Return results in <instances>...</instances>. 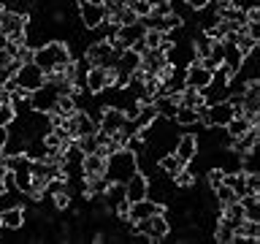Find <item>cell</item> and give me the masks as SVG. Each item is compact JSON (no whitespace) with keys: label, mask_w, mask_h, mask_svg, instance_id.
<instances>
[{"label":"cell","mask_w":260,"mask_h":244,"mask_svg":"<svg viewBox=\"0 0 260 244\" xmlns=\"http://www.w3.org/2000/svg\"><path fill=\"white\" fill-rule=\"evenodd\" d=\"M174 119H176V125H184V128H190L198 122V109H190V106H179L176 114H174Z\"/></svg>","instance_id":"cell-23"},{"label":"cell","mask_w":260,"mask_h":244,"mask_svg":"<svg viewBox=\"0 0 260 244\" xmlns=\"http://www.w3.org/2000/svg\"><path fill=\"white\" fill-rule=\"evenodd\" d=\"M84 57L92 65H101V68H114V65H117L119 52L114 49V41H95V44L87 46Z\"/></svg>","instance_id":"cell-3"},{"label":"cell","mask_w":260,"mask_h":244,"mask_svg":"<svg viewBox=\"0 0 260 244\" xmlns=\"http://www.w3.org/2000/svg\"><path fill=\"white\" fill-rule=\"evenodd\" d=\"M76 146H79V149L84 152V155H92V152H98V146H101V144H98V133L79 136V138H76Z\"/></svg>","instance_id":"cell-25"},{"label":"cell","mask_w":260,"mask_h":244,"mask_svg":"<svg viewBox=\"0 0 260 244\" xmlns=\"http://www.w3.org/2000/svg\"><path fill=\"white\" fill-rule=\"evenodd\" d=\"M73 111H76V98L73 95H60L52 106V114H60V117H65V119H68Z\"/></svg>","instance_id":"cell-19"},{"label":"cell","mask_w":260,"mask_h":244,"mask_svg":"<svg viewBox=\"0 0 260 244\" xmlns=\"http://www.w3.org/2000/svg\"><path fill=\"white\" fill-rule=\"evenodd\" d=\"M0 93H3V81H0Z\"/></svg>","instance_id":"cell-39"},{"label":"cell","mask_w":260,"mask_h":244,"mask_svg":"<svg viewBox=\"0 0 260 244\" xmlns=\"http://www.w3.org/2000/svg\"><path fill=\"white\" fill-rule=\"evenodd\" d=\"M141 38H144V24L141 22H136V24H119L117 33H114V49H117V52L130 49V46H136Z\"/></svg>","instance_id":"cell-8"},{"label":"cell","mask_w":260,"mask_h":244,"mask_svg":"<svg viewBox=\"0 0 260 244\" xmlns=\"http://www.w3.org/2000/svg\"><path fill=\"white\" fill-rule=\"evenodd\" d=\"M206 179H209V187L214 190L219 182H225V171L219 168V166H211V168H209V174H206Z\"/></svg>","instance_id":"cell-30"},{"label":"cell","mask_w":260,"mask_h":244,"mask_svg":"<svg viewBox=\"0 0 260 244\" xmlns=\"http://www.w3.org/2000/svg\"><path fill=\"white\" fill-rule=\"evenodd\" d=\"M231 6H233V8H239V11H247V8L257 6V0H231Z\"/></svg>","instance_id":"cell-34"},{"label":"cell","mask_w":260,"mask_h":244,"mask_svg":"<svg viewBox=\"0 0 260 244\" xmlns=\"http://www.w3.org/2000/svg\"><path fill=\"white\" fill-rule=\"evenodd\" d=\"M257 171H252V174H247V193H255L257 195Z\"/></svg>","instance_id":"cell-33"},{"label":"cell","mask_w":260,"mask_h":244,"mask_svg":"<svg viewBox=\"0 0 260 244\" xmlns=\"http://www.w3.org/2000/svg\"><path fill=\"white\" fill-rule=\"evenodd\" d=\"M6 174H8V171L0 166V195H6Z\"/></svg>","instance_id":"cell-36"},{"label":"cell","mask_w":260,"mask_h":244,"mask_svg":"<svg viewBox=\"0 0 260 244\" xmlns=\"http://www.w3.org/2000/svg\"><path fill=\"white\" fill-rule=\"evenodd\" d=\"M179 106H190V109H201L203 103V93L201 89H192V87H184L182 93H179Z\"/></svg>","instance_id":"cell-18"},{"label":"cell","mask_w":260,"mask_h":244,"mask_svg":"<svg viewBox=\"0 0 260 244\" xmlns=\"http://www.w3.org/2000/svg\"><path fill=\"white\" fill-rule=\"evenodd\" d=\"M71 60H73L71 49L62 41H46L44 46H36V52H32V63L44 71V76H49V73H62V68Z\"/></svg>","instance_id":"cell-1"},{"label":"cell","mask_w":260,"mask_h":244,"mask_svg":"<svg viewBox=\"0 0 260 244\" xmlns=\"http://www.w3.org/2000/svg\"><path fill=\"white\" fill-rule=\"evenodd\" d=\"M103 168H106V158H101L98 152L84 155V158H81V176H84V179L103 176Z\"/></svg>","instance_id":"cell-17"},{"label":"cell","mask_w":260,"mask_h":244,"mask_svg":"<svg viewBox=\"0 0 260 244\" xmlns=\"http://www.w3.org/2000/svg\"><path fill=\"white\" fill-rule=\"evenodd\" d=\"M136 171H138V155L133 149H127V146H122V149L111 152L109 158H106L103 176H106V182H122L125 185Z\"/></svg>","instance_id":"cell-2"},{"label":"cell","mask_w":260,"mask_h":244,"mask_svg":"<svg viewBox=\"0 0 260 244\" xmlns=\"http://www.w3.org/2000/svg\"><path fill=\"white\" fill-rule=\"evenodd\" d=\"M6 138H8V128H0V155L6 149Z\"/></svg>","instance_id":"cell-37"},{"label":"cell","mask_w":260,"mask_h":244,"mask_svg":"<svg viewBox=\"0 0 260 244\" xmlns=\"http://www.w3.org/2000/svg\"><path fill=\"white\" fill-rule=\"evenodd\" d=\"M236 236H244V239H249V241H257L260 239V225H257V220H249V217H244L239 228H236Z\"/></svg>","instance_id":"cell-20"},{"label":"cell","mask_w":260,"mask_h":244,"mask_svg":"<svg viewBox=\"0 0 260 244\" xmlns=\"http://www.w3.org/2000/svg\"><path fill=\"white\" fill-rule=\"evenodd\" d=\"M79 16H81V24H84L87 30H95L106 24V8L103 3H89V0H79Z\"/></svg>","instance_id":"cell-7"},{"label":"cell","mask_w":260,"mask_h":244,"mask_svg":"<svg viewBox=\"0 0 260 244\" xmlns=\"http://www.w3.org/2000/svg\"><path fill=\"white\" fill-rule=\"evenodd\" d=\"M236 46H239V52H241V54H249V52H255L257 38L247 36V33H239V41H236Z\"/></svg>","instance_id":"cell-27"},{"label":"cell","mask_w":260,"mask_h":244,"mask_svg":"<svg viewBox=\"0 0 260 244\" xmlns=\"http://www.w3.org/2000/svg\"><path fill=\"white\" fill-rule=\"evenodd\" d=\"M125 111L122 109H114V106H109V109H103V117H101V125H98V130H103V133H117V130L125 125Z\"/></svg>","instance_id":"cell-14"},{"label":"cell","mask_w":260,"mask_h":244,"mask_svg":"<svg viewBox=\"0 0 260 244\" xmlns=\"http://www.w3.org/2000/svg\"><path fill=\"white\" fill-rule=\"evenodd\" d=\"M54 209H68L71 206V187H60V190H54Z\"/></svg>","instance_id":"cell-28"},{"label":"cell","mask_w":260,"mask_h":244,"mask_svg":"<svg viewBox=\"0 0 260 244\" xmlns=\"http://www.w3.org/2000/svg\"><path fill=\"white\" fill-rule=\"evenodd\" d=\"M160 211H166V206H162V203L152 201V198H141V201L130 203L127 220H130V223H138V220H146V217H152V215H160Z\"/></svg>","instance_id":"cell-10"},{"label":"cell","mask_w":260,"mask_h":244,"mask_svg":"<svg viewBox=\"0 0 260 244\" xmlns=\"http://www.w3.org/2000/svg\"><path fill=\"white\" fill-rule=\"evenodd\" d=\"M249 128H252V122H249L247 117H244V114H239V117H233V119L225 125V130H228V136H231V138H239L241 133H247Z\"/></svg>","instance_id":"cell-22"},{"label":"cell","mask_w":260,"mask_h":244,"mask_svg":"<svg viewBox=\"0 0 260 244\" xmlns=\"http://www.w3.org/2000/svg\"><path fill=\"white\" fill-rule=\"evenodd\" d=\"M130 8L136 11L138 19H141V16H146V14H152V6H149V3H144V0H136V3L130 6Z\"/></svg>","instance_id":"cell-32"},{"label":"cell","mask_w":260,"mask_h":244,"mask_svg":"<svg viewBox=\"0 0 260 244\" xmlns=\"http://www.w3.org/2000/svg\"><path fill=\"white\" fill-rule=\"evenodd\" d=\"M157 166H160L162 171H166L168 176H176L179 171H182V168L187 166V163H182V160H179L174 152H168V155H162V158H160V163H157Z\"/></svg>","instance_id":"cell-21"},{"label":"cell","mask_w":260,"mask_h":244,"mask_svg":"<svg viewBox=\"0 0 260 244\" xmlns=\"http://www.w3.org/2000/svg\"><path fill=\"white\" fill-rule=\"evenodd\" d=\"M233 228L228 225V223H222V220H217V228H214V239L219 241V244H231L233 241Z\"/></svg>","instance_id":"cell-26"},{"label":"cell","mask_w":260,"mask_h":244,"mask_svg":"<svg viewBox=\"0 0 260 244\" xmlns=\"http://www.w3.org/2000/svg\"><path fill=\"white\" fill-rule=\"evenodd\" d=\"M182 81H184V87L203 89V87H209V81H211V71H209V68H203L201 60H195V63H190V65L184 68Z\"/></svg>","instance_id":"cell-9"},{"label":"cell","mask_w":260,"mask_h":244,"mask_svg":"<svg viewBox=\"0 0 260 244\" xmlns=\"http://www.w3.org/2000/svg\"><path fill=\"white\" fill-rule=\"evenodd\" d=\"M174 155L182 163H190V160H195V155H198V138L195 136H179L176 138V144H174Z\"/></svg>","instance_id":"cell-15"},{"label":"cell","mask_w":260,"mask_h":244,"mask_svg":"<svg viewBox=\"0 0 260 244\" xmlns=\"http://www.w3.org/2000/svg\"><path fill=\"white\" fill-rule=\"evenodd\" d=\"M6 14V8H3V3H0V16H3Z\"/></svg>","instance_id":"cell-38"},{"label":"cell","mask_w":260,"mask_h":244,"mask_svg":"<svg viewBox=\"0 0 260 244\" xmlns=\"http://www.w3.org/2000/svg\"><path fill=\"white\" fill-rule=\"evenodd\" d=\"M106 87H109V68H101V65H89L87 79H84V89H87V93L101 95Z\"/></svg>","instance_id":"cell-11"},{"label":"cell","mask_w":260,"mask_h":244,"mask_svg":"<svg viewBox=\"0 0 260 244\" xmlns=\"http://www.w3.org/2000/svg\"><path fill=\"white\" fill-rule=\"evenodd\" d=\"M136 225H138L136 233H146L152 241H162V239L171 233V225H168V220H166V211L152 215V217H146V220H138Z\"/></svg>","instance_id":"cell-6"},{"label":"cell","mask_w":260,"mask_h":244,"mask_svg":"<svg viewBox=\"0 0 260 244\" xmlns=\"http://www.w3.org/2000/svg\"><path fill=\"white\" fill-rule=\"evenodd\" d=\"M125 193H127V201L130 203H136V201H141V198H149V179H146L141 171H136L133 176L125 182Z\"/></svg>","instance_id":"cell-13"},{"label":"cell","mask_w":260,"mask_h":244,"mask_svg":"<svg viewBox=\"0 0 260 244\" xmlns=\"http://www.w3.org/2000/svg\"><path fill=\"white\" fill-rule=\"evenodd\" d=\"M57 98H60V87H57L54 81H49V79H46L38 89H32V93H30L32 111H44V114H49Z\"/></svg>","instance_id":"cell-4"},{"label":"cell","mask_w":260,"mask_h":244,"mask_svg":"<svg viewBox=\"0 0 260 244\" xmlns=\"http://www.w3.org/2000/svg\"><path fill=\"white\" fill-rule=\"evenodd\" d=\"M174 179H176V185H182V187H192L195 182H198V176H195L192 171H187V168H182Z\"/></svg>","instance_id":"cell-31"},{"label":"cell","mask_w":260,"mask_h":244,"mask_svg":"<svg viewBox=\"0 0 260 244\" xmlns=\"http://www.w3.org/2000/svg\"><path fill=\"white\" fill-rule=\"evenodd\" d=\"M0 103H3V98H0Z\"/></svg>","instance_id":"cell-40"},{"label":"cell","mask_w":260,"mask_h":244,"mask_svg":"<svg viewBox=\"0 0 260 244\" xmlns=\"http://www.w3.org/2000/svg\"><path fill=\"white\" fill-rule=\"evenodd\" d=\"M14 79H16V84H19L24 93H32V89H38V87L46 81L44 71H41L36 63H22L19 68H16Z\"/></svg>","instance_id":"cell-5"},{"label":"cell","mask_w":260,"mask_h":244,"mask_svg":"<svg viewBox=\"0 0 260 244\" xmlns=\"http://www.w3.org/2000/svg\"><path fill=\"white\" fill-rule=\"evenodd\" d=\"M211 193H214V201H217V203H222V206H225V203H231V201L239 198V195L233 193V187L228 185V182H219Z\"/></svg>","instance_id":"cell-24"},{"label":"cell","mask_w":260,"mask_h":244,"mask_svg":"<svg viewBox=\"0 0 260 244\" xmlns=\"http://www.w3.org/2000/svg\"><path fill=\"white\" fill-rule=\"evenodd\" d=\"M16 119V111L11 103H0V128H8Z\"/></svg>","instance_id":"cell-29"},{"label":"cell","mask_w":260,"mask_h":244,"mask_svg":"<svg viewBox=\"0 0 260 244\" xmlns=\"http://www.w3.org/2000/svg\"><path fill=\"white\" fill-rule=\"evenodd\" d=\"M184 3H187V6H190V8H192V11H201V8H206V6L211 3V0H184Z\"/></svg>","instance_id":"cell-35"},{"label":"cell","mask_w":260,"mask_h":244,"mask_svg":"<svg viewBox=\"0 0 260 244\" xmlns=\"http://www.w3.org/2000/svg\"><path fill=\"white\" fill-rule=\"evenodd\" d=\"M24 209L19 206H8L0 211V228H6V231H19V228L24 225Z\"/></svg>","instance_id":"cell-16"},{"label":"cell","mask_w":260,"mask_h":244,"mask_svg":"<svg viewBox=\"0 0 260 244\" xmlns=\"http://www.w3.org/2000/svg\"><path fill=\"white\" fill-rule=\"evenodd\" d=\"M166 52H160V49H144L141 54V71L146 76H157V73L166 68Z\"/></svg>","instance_id":"cell-12"}]
</instances>
